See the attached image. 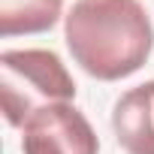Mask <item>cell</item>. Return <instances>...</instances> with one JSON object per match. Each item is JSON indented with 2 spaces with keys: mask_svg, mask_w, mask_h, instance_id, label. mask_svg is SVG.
I'll return each mask as SVG.
<instances>
[{
  "mask_svg": "<svg viewBox=\"0 0 154 154\" xmlns=\"http://www.w3.org/2000/svg\"><path fill=\"white\" fill-rule=\"evenodd\" d=\"M72 97L75 82L54 51L9 48L0 54V103L9 127H24L42 106L72 103Z\"/></svg>",
  "mask_w": 154,
  "mask_h": 154,
  "instance_id": "2",
  "label": "cell"
},
{
  "mask_svg": "<svg viewBox=\"0 0 154 154\" xmlns=\"http://www.w3.org/2000/svg\"><path fill=\"white\" fill-rule=\"evenodd\" d=\"M63 15V0H0V36L45 33Z\"/></svg>",
  "mask_w": 154,
  "mask_h": 154,
  "instance_id": "5",
  "label": "cell"
},
{
  "mask_svg": "<svg viewBox=\"0 0 154 154\" xmlns=\"http://www.w3.org/2000/svg\"><path fill=\"white\" fill-rule=\"evenodd\" d=\"M63 39L88 75L121 82L154 48V24L139 0H79L63 15Z\"/></svg>",
  "mask_w": 154,
  "mask_h": 154,
  "instance_id": "1",
  "label": "cell"
},
{
  "mask_svg": "<svg viewBox=\"0 0 154 154\" xmlns=\"http://www.w3.org/2000/svg\"><path fill=\"white\" fill-rule=\"evenodd\" d=\"M112 130L127 154H154V79L115 100Z\"/></svg>",
  "mask_w": 154,
  "mask_h": 154,
  "instance_id": "4",
  "label": "cell"
},
{
  "mask_svg": "<svg viewBox=\"0 0 154 154\" xmlns=\"http://www.w3.org/2000/svg\"><path fill=\"white\" fill-rule=\"evenodd\" d=\"M24 154H100V139L72 103H54L33 112L21 127Z\"/></svg>",
  "mask_w": 154,
  "mask_h": 154,
  "instance_id": "3",
  "label": "cell"
}]
</instances>
